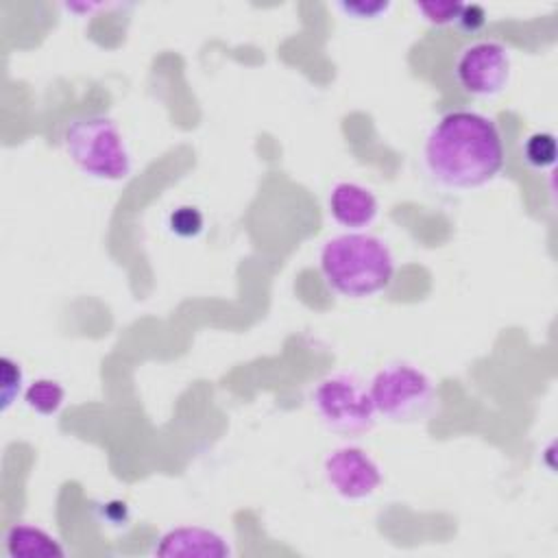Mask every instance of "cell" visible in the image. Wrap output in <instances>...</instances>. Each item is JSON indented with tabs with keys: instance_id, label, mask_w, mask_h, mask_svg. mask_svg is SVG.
Here are the masks:
<instances>
[{
	"instance_id": "18",
	"label": "cell",
	"mask_w": 558,
	"mask_h": 558,
	"mask_svg": "<svg viewBox=\"0 0 558 558\" xmlns=\"http://www.w3.org/2000/svg\"><path fill=\"white\" fill-rule=\"evenodd\" d=\"M100 510L105 514V521L111 525H124L129 521V508L124 501H107Z\"/></svg>"
},
{
	"instance_id": "4",
	"label": "cell",
	"mask_w": 558,
	"mask_h": 558,
	"mask_svg": "<svg viewBox=\"0 0 558 558\" xmlns=\"http://www.w3.org/2000/svg\"><path fill=\"white\" fill-rule=\"evenodd\" d=\"M368 395L377 416L388 423L423 421L436 403V388L429 375L408 362L381 366L368 384Z\"/></svg>"
},
{
	"instance_id": "17",
	"label": "cell",
	"mask_w": 558,
	"mask_h": 558,
	"mask_svg": "<svg viewBox=\"0 0 558 558\" xmlns=\"http://www.w3.org/2000/svg\"><path fill=\"white\" fill-rule=\"evenodd\" d=\"M456 24H460V28L466 33H477L486 24V9L482 4H462Z\"/></svg>"
},
{
	"instance_id": "3",
	"label": "cell",
	"mask_w": 558,
	"mask_h": 558,
	"mask_svg": "<svg viewBox=\"0 0 558 558\" xmlns=\"http://www.w3.org/2000/svg\"><path fill=\"white\" fill-rule=\"evenodd\" d=\"M65 155L87 177L98 181H124L133 161L118 124L102 113L72 118L61 135Z\"/></svg>"
},
{
	"instance_id": "6",
	"label": "cell",
	"mask_w": 558,
	"mask_h": 558,
	"mask_svg": "<svg viewBox=\"0 0 558 558\" xmlns=\"http://www.w3.org/2000/svg\"><path fill=\"white\" fill-rule=\"evenodd\" d=\"M510 74V50L495 39H477L464 46L453 63V76L460 89L480 100L499 96L508 87Z\"/></svg>"
},
{
	"instance_id": "8",
	"label": "cell",
	"mask_w": 558,
	"mask_h": 558,
	"mask_svg": "<svg viewBox=\"0 0 558 558\" xmlns=\"http://www.w3.org/2000/svg\"><path fill=\"white\" fill-rule=\"evenodd\" d=\"M163 558H227L231 547L222 534L201 525H181L168 530L155 545Z\"/></svg>"
},
{
	"instance_id": "9",
	"label": "cell",
	"mask_w": 558,
	"mask_h": 558,
	"mask_svg": "<svg viewBox=\"0 0 558 558\" xmlns=\"http://www.w3.org/2000/svg\"><path fill=\"white\" fill-rule=\"evenodd\" d=\"M327 209L340 227L349 231H364L375 222L379 203L368 187L355 181H340L329 190Z\"/></svg>"
},
{
	"instance_id": "10",
	"label": "cell",
	"mask_w": 558,
	"mask_h": 558,
	"mask_svg": "<svg viewBox=\"0 0 558 558\" xmlns=\"http://www.w3.org/2000/svg\"><path fill=\"white\" fill-rule=\"evenodd\" d=\"M4 547L11 558H61L65 551L46 530L31 523H15L7 530Z\"/></svg>"
},
{
	"instance_id": "15",
	"label": "cell",
	"mask_w": 558,
	"mask_h": 558,
	"mask_svg": "<svg viewBox=\"0 0 558 558\" xmlns=\"http://www.w3.org/2000/svg\"><path fill=\"white\" fill-rule=\"evenodd\" d=\"M414 11L432 26H449L458 22L462 2H414Z\"/></svg>"
},
{
	"instance_id": "1",
	"label": "cell",
	"mask_w": 558,
	"mask_h": 558,
	"mask_svg": "<svg viewBox=\"0 0 558 558\" xmlns=\"http://www.w3.org/2000/svg\"><path fill=\"white\" fill-rule=\"evenodd\" d=\"M423 163L427 174L447 190H477L506 163L499 126L477 111H447L425 137Z\"/></svg>"
},
{
	"instance_id": "2",
	"label": "cell",
	"mask_w": 558,
	"mask_h": 558,
	"mask_svg": "<svg viewBox=\"0 0 558 558\" xmlns=\"http://www.w3.org/2000/svg\"><path fill=\"white\" fill-rule=\"evenodd\" d=\"M325 283L340 296L368 299L384 292L395 279L390 246L364 231L329 238L318 255Z\"/></svg>"
},
{
	"instance_id": "13",
	"label": "cell",
	"mask_w": 558,
	"mask_h": 558,
	"mask_svg": "<svg viewBox=\"0 0 558 558\" xmlns=\"http://www.w3.org/2000/svg\"><path fill=\"white\" fill-rule=\"evenodd\" d=\"M336 9L351 22H379L392 11V2H338Z\"/></svg>"
},
{
	"instance_id": "7",
	"label": "cell",
	"mask_w": 558,
	"mask_h": 558,
	"mask_svg": "<svg viewBox=\"0 0 558 558\" xmlns=\"http://www.w3.org/2000/svg\"><path fill=\"white\" fill-rule=\"evenodd\" d=\"M327 486L344 501H364L381 486V469L375 458L355 445L331 449L323 460Z\"/></svg>"
},
{
	"instance_id": "14",
	"label": "cell",
	"mask_w": 558,
	"mask_h": 558,
	"mask_svg": "<svg viewBox=\"0 0 558 558\" xmlns=\"http://www.w3.org/2000/svg\"><path fill=\"white\" fill-rule=\"evenodd\" d=\"M203 214L192 205H181L168 216V227L179 238H196L203 231Z\"/></svg>"
},
{
	"instance_id": "16",
	"label": "cell",
	"mask_w": 558,
	"mask_h": 558,
	"mask_svg": "<svg viewBox=\"0 0 558 558\" xmlns=\"http://www.w3.org/2000/svg\"><path fill=\"white\" fill-rule=\"evenodd\" d=\"M22 392V368L11 357H2V412Z\"/></svg>"
},
{
	"instance_id": "12",
	"label": "cell",
	"mask_w": 558,
	"mask_h": 558,
	"mask_svg": "<svg viewBox=\"0 0 558 558\" xmlns=\"http://www.w3.org/2000/svg\"><path fill=\"white\" fill-rule=\"evenodd\" d=\"M525 161L536 168L545 170L556 161V140L551 133H532L523 144Z\"/></svg>"
},
{
	"instance_id": "5",
	"label": "cell",
	"mask_w": 558,
	"mask_h": 558,
	"mask_svg": "<svg viewBox=\"0 0 558 558\" xmlns=\"http://www.w3.org/2000/svg\"><path fill=\"white\" fill-rule=\"evenodd\" d=\"M312 408L329 432L347 438L368 434L377 421L368 386L351 373H333L320 379L312 390Z\"/></svg>"
},
{
	"instance_id": "11",
	"label": "cell",
	"mask_w": 558,
	"mask_h": 558,
	"mask_svg": "<svg viewBox=\"0 0 558 558\" xmlns=\"http://www.w3.org/2000/svg\"><path fill=\"white\" fill-rule=\"evenodd\" d=\"M24 403L41 416H52L65 403V388L57 379H50V377L35 379L24 390Z\"/></svg>"
}]
</instances>
